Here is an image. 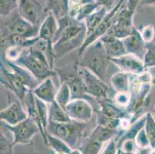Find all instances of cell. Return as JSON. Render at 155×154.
<instances>
[{
  "mask_svg": "<svg viewBox=\"0 0 155 154\" xmlns=\"http://www.w3.org/2000/svg\"><path fill=\"white\" fill-rule=\"evenodd\" d=\"M57 20L59 28L53 41L56 60L74 49H80L87 39V26L84 21H78L70 15Z\"/></svg>",
  "mask_w": 155,
  "mask_h": 154,
  "instance_id": "obj_1",
  "label": "cell"
},
{
  "mask_svg": "<svg viewBox=\"0 0 155 154\" xmlns=\"http://www.w3.org/2000/svg\"><path fill=\"white\" fill-rule=\"evenodd\" d=\"M14 63L26 68L39 83L57 75L44 53L34 48H24L20 57Z\"/></svg>",
  "mask_w": 155,
  "mask_h": 154,
  "instance_id": "obj_2",
  "label": "cell"
},
{
  "mask_svg": "<svg viewBox=\"0 0 155 154\" xmlns=\"http://www.w3.org/2000/svg\"><path fill=\"white\" fill-rule=\"evenodd\" d=\"M80 59L79 66L89 70L104 82L107 81L111 61L100 39L87 47Z\"/></svg>",
  "mask_w": 155,
  "mask_h": 154,
  "instance_id": "obj_3",
  "label": "cell"
},
{
  "mask_svg": "<svg viewBox=\"0 0 155 154\" xmlns=\"http://www.w3.org/2000/svg\"><path fill=\"white\" fill-rule=\"evenodd\" d=\"M87 123L71 121L69 123H53L49 121L47 132L67 143L73 149H79L86 139Z\"/></svg>",
  "mask_w": 155,
  "mask_h": 154,
  "instance_id": "obj_4",
  "label": "cell"
},
{
  "mask_svg": "<svg viewBox=\"0 0 155 154\" xmlns=\"http://www.w3.org/2000/svg\"><path fill=\"white\" fill-rule=\"evenodd\" d=\"M79 73L84 82L87 95L95 100L108 99L110 88L106 82L84 67L79 66Z\"/></svg>",
  "mask_w": 155,
  "mask_h": 154,
  "instance_id": "obj_5",
  "label": "cell"
},
{
  "mask_svg": "<svg viewBox=\"0 0 155 154\" xmlns=\"http://www.w3.org/2000/svg\"><path fill=\"white\" fill-rule=\"evenodd\" d=\"M1 124L9 129L13 135V145L28 144L37 133H40L39 126L31 117L15 126H10L1 121Z\"/></svg>",
  "mask_w": 155,
  "mask_h": 154,
  "instance_id": "obj_6",
  "label": "cell"
},
{
  "mask_svg": "<svg viewBox=\"0 0 155 154\" xmlns=\"http://www.w3.org/2000/svg\"><path fill=\"white\" fill-rule=\"evenodd\" d=\"M124 2V0H120L119 2L115 6L113 7L112 9H110L107 12V14L104 17V19L101 22L99 26L95 29V31L92 34H91L90 36H87V39H86L84 45L78 49V56L80 57L82 56L83 53H84V51L86 50L87 47H89L94 42L99 40L102 36H104L105 34H107L110 28L114 24L113 19L115 17V15L120 12V10L121 9V6L123 5Z\"/></svg>",
  "mask_w": 155,
  "mask_h": 154,
  "instance_id": "obj_7",
  "label": "cell"
},
{
  "mask_svg": "<svg viewBox=\"0 0 155 154\" xmlns=\"http://www.w3.org/2000/svg\"><path fill=\"white\" fill-rule=\"evenodd\" d=\"M0 83L7 90L16 96L19 101H24L26 97V94L29 93V90L19 80L12 70H8L5 63L1 61L0 65Z\"/></svg>",
  "mask_w": 155,
  "mask_h": 154,
  "instance_id": "obj_8",
  "label": "cell"
},
{
  "mask_svg": "<svg viewBox=\"0 0 155 154\" xmlns=\"http://www.w3.org/2000/svg\"><path fill=\"white\" fill-rule=\"evenodd\" d=\"M134 14V11L130 10L127 8L120 9L116 22L107 33L120 39H124L130 36L134 27L133 24Z\"/></svg>",
  "mask_w": 155,
  "mask_h": 154,
  "instance_id": "obj_9",
  "label": "cell"
},
{
  "mask_svg": "<svg viewBox=\"0 0 155 154\" xmlns=\"http://www.w3.org/2000/svg\"><path fill=\"white\" fill-rule=\"evenodd\" d=\"M39 29V27L25 20L18 14L8 22L5 27L1 29V34H16L29 39L37 37Z\"/></svg>",
  "mask_w": 155,
  "mask_h": 154,
  "instance_id": "obj_10",
  "label": "cell"
},
{
  "mask_svg": "<svg viewBox=\"0 0 155 154\" xmlns=\"http://www.w3.org/2000/svg\"><path fill=\"white\" fill-rule=\"evenodd\" d=\"M65 111L72 120L87 123L94 116V110L87 100H72L67 105Z\"/></svg>",
  "mask_w": 155,
  "mask_h": 154,
  "instance_id": "obj_11",
  "label": "cell"
},
{
  "mask_svg": "<svg viewBox=\"0 0 155 154\" xmlns=\"http://www.w3.org/2000/svg\"><path fill=\"white\" fill-rule=\"evenodd\" d=\"M18 14L25 20L38 26L43 8L38 0H18Z\"/></svg>",
  "mask_w": 155,
  "mask_h": 154,
  "instance_id": "obj_12",
  "label": "cell"
},
{
  "mask_svg": "<svg viewBox=\"0 0 155 154\" xmlns=\"http://www.w3.org/2000/svg\"><path fill=\"white\" fill-rule=\"evenodd\" d=\"M111 63L116 65L120 71L131 75H140L146 72L143 60L131 54H126L117 58L110 59Z\"/></svg>",
  "mask_w": 155,
  "mask_h": 154,
  "instance_id": "obj_13",
  "label": "cell"
},
{
  "mask_svg": "<svg viewBox=\"0 0 155 154\" xmlns=\"http://www.w3.org/2000/svg\"><path fill=\"white\" fill-rule=\"evenodd\" d=\"M28 117L26 110H24L21 101L16 100L10 106L0 111L1 121L10 126H15Z\"/></svg>",
  "mask_w": 155,
  "mask_h": 154,
  "instance_id": "obj_14",
  "label": "cell"
},
{
  "mask_svg": "<svg viewBox=\"0 0 155 154\" xmlns=\"http://www.w3.org/2000/svg\"><path fill=\"white\" fill-rule=\"evenodd\" d=\"M127 54H131L143 60L146 53V42L142 39L140 32L134 27L130 36L122 39Z\"/></svg>",
  "mask_w": 155,
  "mask_h": 154,
  "instance_id": "obj_15",
  "label": "cell"
},
{
  "mask_svg": "<svg viewBox=\"0 0 155 154\" xmlns=\"http://www.w3.org/2000/svg\"><path fill=\"white\" fill-rule=\"evenodd\" d=\"M100 103V110L97 112V113L101 114L107 118L110 119H120V120H125V119L131 118V116L127 110L125 109H122L120 106H117L114 105L111 100L105 99V100H98Z\"/></svg>",
  "mask_w": 155,
  "mask_h": 154,
  "instance_id": "obj_16",
  "label": "cell"
},
{
  "mask_svg": "<svg viewBox=\"0 0 155 154\" xmlns=\"http://www.w3.org/2000/svg\"><path fill=\"white\" fill-rule=\"evenodd\" d=\"M1 61L5 63L8 65L11 70L13 72L14 74L17 76L19 80L23 83L29 90H33L39 84V82L36 79L33 75L30 73L26 68L22 67L18 64L15 63L14 62L9 61L6 59H4L1 58Z\"/></svg>",
  "mask_w": 155,
  "mask_h": 154,
  "instance_id": "obj_17",
  "label": "cell"
},
{
  "mask_svg": "<svg viewBox=\"0 0 155 154\" xmlns=\"http://www.w3.org/2000/svg\"><path fill=\"white\" fill-rule=\"evenodd\" d=\"M110 59L123 56L127 53L126 49L122 39H117L109 34H105L100 39Z\"/></svg>",
  "mask_w": 155,
  "mask_h": 154,
  "instance_id": "obj_18",
  "label": "cell"
},
{
  "mask_svg": "<svg viewBox=\"0 0 155 154\" xmlns=\"http://www.w3.org/2000/svg\"><path fill=\"white\" fill-rule=\"evenodd\" d=\"M32 92L38 99L45 102L46 103L50 104L55 101L57 90L50 77L39 83Z\"/></svg>",
  "mask_w": 155,
  "mask_h": 154,
  "instance_id": "obj_19",
  "label": "cell"
},
{
  "mask_svg": "<svg viewBox=\"0 0 155 154\" xmlns=\"http://www.w3.org/2000/svg\"><path fill=\"white\" fill-rule=\"evenodd\" d=\"M58 28V20L53 14L50 12V14L46 17V19L43 21L41 25L39 26L38 36L53 43Z\"/></svg>",
  "mask_w": 155,
  "mask_h": 154,
  "instance_id": "obj_20",
  "label": "cell"
},
{
  "mask_svg": "<svg viewBox=\"0 0 155 154\" xmlns=\"http://www.w3.org/2000/svg\"><path fill=\"white\" fill-rule=\"evenodd\" d=\"M70 0H47L44 12H50L60 19L70 14Z\"/></svg>",
  "mask_w": 155,
  "mask_h": 154,
  "instance_id": "obj_21",
  "label": "cell"
},
{
  "mask_svg": "<svg viewBox=\"0 0 155 154\" xmlns=\"http://www.w3.org/2000/svg\"><path fill=\"white\" fill-rule=\"evenodd\" d=\"M112 88L117 93H130V74L119 71L110 78Z\"/></svg>",
  "mask_w": 155,
  "mask_h": 154,
  "instance_id": "obj_22",
  "label": "cell"
},
{
  "mask_svg": "<svg viewBox=\"0 0 155 154\" xmlns=\"http://www.w3.org/2000/svg\"><path fill=\"white\" fill-rule=\"evenodd\" d=\"M107 14V7L101 5L84 20L87 26V36H90L95 31Z\"/></svg>",
  "mask_w": 155,
  "mask_h": 154,
  "instance_id": "obj_23",
  "label": "cell"
},
{
  "mask_svg": "<svg viewBox=\"0 0 155 154\" xmlns=\"http://www.w3.org/2000/svg\"><path fill=\"white\" fill-rule=\"evenodd\" d=\"M120 131L118 129H111L97 125V126L92 130L91 133L89 135L90 137L102 143L109 142L110 139L117 137Z\"/></svg>",
  "mask_w": 155,
  "mask_h": 154,
  "instance_id": "obj_24",
  "label": "cell"
},
{
  "mask_svg": "<svg viewBox=\"0 0 155 154\" xmlns=\"http://www.w3.org/2000/svg\"><path fill=\"white\" fill-rule=\"evenodd\" d=\"M101 5H102L95 2H92V3L86 4V5H81V6L76 7V8H70L69 15L75 18L78 21H84L89 15L95 12Z\"/></svg>",
  "mask_w": 155,
  "mask_h": 154,
  "instance_id": "obj_25",
  "label": "cell"
},
{
  "mask_svg": "<svg viewBox=\"0 0 155 154\" xmlns=\"http://www.w3.org/2000/svg\"><path fill=\"white\" fill-rule=\"evenodd\" d=\"M49 121L53 123H69L73 121L69 117L64 109L62 108L56 101L50 103V107L49 109Z\"/></svg>",
  "mask_w": 155,
  "mask_h": 154,
  "instance_id": "obj_26",
  "label": "cell"
},
{
  "mask_svg": "<svg viewBox=\"0 0 155 154\" xmlns=\"http://www.w3.org/2000/svg\"><path fill=\"white\" fill-rule=\"evenodd\" d=\"M46 144L48 146H50L53 150L56 152L60 153L70 154L73 151V149L69 146L67 143L61 139L60 138L56 137L55 136L46 132Z\"/></svg>",
  "mask_w": 155,
  "mask_h": 154,
  "instance_id": "obj_27",
  "label": "cell"
},
{
  "mask_svg": "<svg viewBox=\"0 0 155 154\" xmlns=\"http://www.w3.org/2000/svg\"><path fill=\"white\" fill-rule=\"evenodd\" d=\"M104 143L94 140L90 136H87L79 148L82 154H101Z\"/></svg>",
  "mask_w": 155,
  "mask_h": 154,
  "instance_id": "obj_28",
  "label": "cell"
},
{
  "mask_svg": "<svg viewBox=\"0 0 155 154\" xmlns=\"http://www.w3.org/2000/svg\"><path fill=\"white\" fill-rule=\"evenodd\" d=\"M55 101L64 110L67 104L71 101V93L67 83H61L60 88L57 90Z\"/></svg>",
  "mask_w": 155,
  "mask_h": 154,
  "instance_id": "obj_29",
  "label": "cell"
},
{
  "mask_svg": "<svg viewBox=\"0 0 155 154\" xmlns=\"http://www.w3.org/2000/svg\"><path fill=\"white\" fill-rule=\"evenodd\" d=\"M36 103L40 124H41L42 127H43V130L46 133L48 123H49V110L47 109L46 103L38 99L37 97H36Z\"/></svg>",
  "mask_w": 155,
  "mask_h": 154,
  "instance_id": "obj_30",
  "label": "cell"
},
{
  "mask_svg": "<svg viewBox=\"0 0 155 154\" xmlns=\"http://www.w3.org/2000/svg\"><path fill=\"white\" fill-rule=\"evenodd\" d=\"M144 129L150 142V147L155 149V120L150 113H147Z\"/></svg>",
  "mask_w": 155,
  "mask_h": 154,
  "instance_id": "obj_31",
  "label": "cell"
},
{
  "mask_svg": "<svg viewBox=\"0 0 155 154\" xmlns=\"http://www.w3.org/2000/svg\"><path fill=\"white\" fill-rule=\"evenodd\" d=\"M123 120L120 119H110L97 113V123L101 126L106 127L111 129H118L121 126V122Z\"/></svg>",
  "mask_w": 155,
  "mask_h": 154,
  "instance_id": "obj_32",
  "label": "cell"
},
{
  "mask_svg": "<svg viewBox=\"0 0 155 154\" xmlns=\"http://www.w3.org/2000/svg\"><path fill=\"white\" fill-rule=\"evenodd\" d=\"M145 69L155 67V43L150 42L146 44V53L143 59Z\"/></svg>",
  "mask_w": 155,
  "mask_h": 154,
  "instance_id": "obj_33",
  "label": "cell"
},
{
  "mask_svg": "<svg viewBox=\"0 0 155 154\" xmlns=\"http://www.w3.org/2000/svg\"><path fill=\"white\" fill-rule=\"evenodd\" d=\"M18 8V0H0V15L7 16L12 11Z\"/></svg>",
  "mask_w": 155,
  "mask_h": 154,
  "instance_id": "obj_34",
  "label": "cell"
},
{
  "mask_svg": "<svg viewBox=\"0 0 155 154\" xmlns=\"http://www.w3.org/2000/svg\"><path fill=\"white\" fill-rule=\"evenodd\" d=\"M1 154H12L13 139H10L7 136L3 129H1Z\"/></svg>",
  "mask_w": 155,
  "mask_h": 154,
  "instance_id": "obj_35",
  "label": "cell"
},
{
  "mask_svg": "<svg viewBox=\"0 0 155 154\" xmlns=\"http://www.w3.org/2000/svg\"><path fill=\"white\" fill-rule=\"evenodd\" d=\"M142 39H143L146 43H150L153 42V40L155 37V29L153 25L150 24V25H147L143 26L140 32Z\"/></svg>",
  "mask_w": 155,
  "mask_h": 154,
  "instance_id": "obj_36",
  "label": "cell"
},
{
  "mask_svg": "<svg viewBox=\"0 0 155 154\" xmlns=\"http://www.w3.org/2000/svg\"><path fill=\"white\" fill-rule=\"evenodd\" d=\"M131 100L130 93H117L114 97V101L122 108H127Z\"/></svg>",
  "mask_w": 155,
  "mask_h": 154,
  "instance_id": "obj_37",
  "label": "cell"
},
{
  "mask_svg": "<svg viewBox=\"0 0 155 154\" xmlns=\"http://www.w3.org/2000/svg\"><path fill=\"white\" fill-rule=\"evenodd\" d=\"M135 142L138 148H140V149H147L150 146V142H149V139L144 128L138 133L135 138Z\"/></svg>",
  "mask_w": 155,
  "mask_h": 154,
  "instance_id": "obj_38",
  "label": "cell"
},
{
  "mask_svg": "<svg viewBox=\"0 0 155 154\" xmlns=\"http://www.w3.org/2000/svg\"><path fill=\"white\" fill-rule=\"evenodd\" d=\"M118 150L119 149L117 146V139L115 137L107 143V145L102 151L101 154H117Z\"/></svg>",
  "mask_w": 155,
  "mask_h": 154,
  "instance_id": "obj_39",
  "label": "cell"
},
{
  "mask_svg": "<svg viewBox=\"0 0 155 154\" xmlns=\"http://www.w3.org/2000/svg\"><path fill=\"white\" fill-rule=\"evenodd\" d=\"M120 149L124 152H136L138 146L135 142V139H127L125 140L120 146Z\"/></svg>",
  "mask_w": 155,
  "mask_h": 154,
  "instance_id": "obj_40",
  "label": "cell"
},
{
  "mask_svg": "<svg viewBox=\"0 0 155 154\" xmlns=\"http://www.w3.org/2000/svg\"><path fill=\"white\" fill-rule=\"evenodd\" d=\"M95 0H70V8H76V7L81 6L88 3L95 2Z\"/></svg>",
  "mask_w": 155,
  "mask_h": 154,
  "instance_id": "obj_41",
  "label": "cell"
},
{
  "mask_svg": "<svg viewBox=\"0 0 155 154\" xmlns=\"http://www.w3.org/2000/svg\"><path fill=\"white\" fill-rule=\"evenodd\" d=\"M140 1H141V0H128L127 8L128 9H130V10L134 11L135 12V9H136L138 4H140Z\"/></svg>",
  "mask_w": 155,
  "mask_h": 154,
  "instance_id": "obj_42",
  "label": "cell"
},
{
  "mask_svg": "<svg viewBox=\"0 0 155 154\" xmlns=\"http://www.w3.org/2000/svg\"><path fill=\"white\" fill-rule=\"evenodd\" d=\"M141 6H147V5H155V0H141L140 2Z\"/></svg>",
  "mask_w": 155,
  "mask_h": 154,
  "instance_id": "obj_43",
  "label": "cell"
},
{
  "mask_svg": "<svg viewBox=\"0 0 155 154\" xmlns=\"http://www.w3.org/2000/svg\"><path fill=\"white\" fill-rule=\"evenodd\" d=\"M70 154H82V152H81V151H80L79 149H73V151H72Z\"/></svg>",
  "mask_w": 155,
  "mask_h": 154,
  "instance_id": "obj_44",
  "label": "cell"
},
{
  "mask_svg": "<svg viewBox=\"0 0 155 154\" xmlns=\"http://www.w3.org/2000/svg\"><path fill=\"white\" fill-rule=\"evenodd\" d=\"M120 154H137V152H124V151L121 150Z\"/></svg>",
  "mask_w": 155,
  "mask_h": 154,
  "instance_id": "obj_45",
  "label": "cell"
},
{
  "mask_svg": "<svg viewBox=\"0 0 155 154\" xmlns=\"http://www.w3.org/2000/svg\"><path fill=\"white\" fill-rule=\"evenodd\" d=\"M150 154H155V149H153V151Z\"/></svg>",
  "mask_w": 155,
  "mask_h": 154,
  "instance_id": "obj_46",
  "label": "cell"
},
{
  "mask_svg": "<svg viewBox=\"0 0 155 154\" xmlns=\"http://www.w3.org/2000/svg\"><path fill=\"white\" fill-rule=\"evenodd\" d=\"M120 151H121V149H119V150H118L117 154H120Z\"/></svg>",
  "mask_w": 155,
  "mask_h": 154,
  "instance_id": "obj_47",
  "label": "cell"
},
{
  "mask_svg": "<svg viewBox=\"0 0 155 154\" xmlns=\"http://www.w3.org/2000/svg\"><path fill=\"white\" fill-rule=\"evenodd\" d=\"M55 154H65V153H60V152H56Z\"/></svg>",
  "mask_w": 155,
  "mask_h": 154,
  "instance_id": "obj_48",
  "label": "cell"
},
{
  "mask_svg": "<svg viewBox=\"0 0 155 154\" xmlns=\"http://www.w3.org/2000/svg\"><path fill=\"white\" fill-rule=\"evenodd\" d=\"M153 117H154V120H155V116H153Z\"/></svg>",
  "mask_w": 155,
  "mask_h": 154,
  "instance_id": "obj_49",
  "label": "cell"
}]
</instances>
